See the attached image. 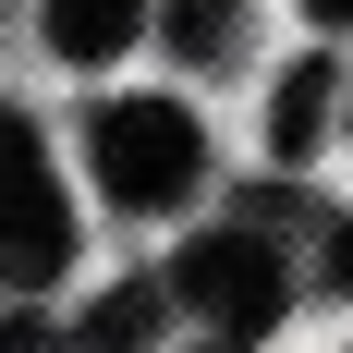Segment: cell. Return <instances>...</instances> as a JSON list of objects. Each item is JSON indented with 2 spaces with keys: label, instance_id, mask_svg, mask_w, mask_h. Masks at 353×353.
<instances>
[{
  "label": "cell",
  "instance_id": "6da1fadb",
  "mask_svg": "<svg viewBox=\"0 0 353 353\" xmlns=\"http://www.w3.org/2000/svg\"><path fill=\"white\" fill-rule=\"evenodd\" d=\"M73 268V195L49 171V146H37L25 110H0V281L12 292H49Z\"/></svg>",
  "mask_w": 353,
  "mask_h": 353
},
{
  "label": "cell",
  "instance_id": "7a4b0ae2",
  "mask_svg": "<svg viewBox=\"0 0 353 353\" xmlns=\"http://www.w3.org/2000/svg\"><path fill=\"white\" fill-rule=\"evenodd\" d=\"M85 146H98V183L122 195V208H183L195 171H208V146H195V110H183V98H110L98 122H85Z\"/></svg>",
  "mask_w": 353,
  "mask_h": 353
},
{
  "label": "cell",
  "instance_id": "3957f363",
  "mask_svg": "<svg viewBox=\"0 0 353 353\" xmlns=\"http://www.w3.org/2000/svg\"><path fill=\"white\" fill-rule=\"evenodd\" d=\"M171 292L195 305V317L219 329V353H244L256 329L281 317V244L256 232V219H232V232H208V244H183V268H171Z\"/></svg>",
  "mask_w": 353,
  "mask_h": 353
},
{
  "label": "cell",
  "instance_id": "277c9868",
  "mask_svg": "<svg viewBox=\"0 0 353 353\" xmlns=\"http://www.w3.org/2000/svg\"><path fill=\"white\" fill-rule=\"evenodd\" d=\"M146 37V0H49V49L61 61H110Z\"/></svg>",
  "mask_w": 353,
  "mask_h": 353
},
{
  "label": "cell",
  "instance_id": "5b68a950",
  "mask_svg": "<svg viewBox=\"0 0 353 353\" xmlns=\"http://www.w3.org/2000/svg\"><path fill=\"white\" fill-rule=\"evenodd\" d=\"M317 122H329V61H292L281 98H268V146H281V159H305V146H317Z\"/></svg>",
  "mask_w": 353,
  "mask_h": 353
},
{
  "label": "cell",
  "instance_id": "8992f818",
  "mask_svg": "<svg viewBox=\"0 0 353 353\" xmlns=\"http://www.w3.org/2000/svg\"><path fill=\"white\" fill-rule=\"evenodd\" d=\"M146 329H159V292H146V281H122L98 317H85V353H134Z\"/></svg>",
  "mask_w": 353,
  "mask_h": 353
},
{
  "label": "cell",
  "instance_id": "52a82bcc",
  "mask_svg": "<svg viewBox=\"0 0 353 353\" xmlns=\"http://www.w3.org/2000/svg\"><path fill=\"white\" fill-rule=\"evenodd\" d=\"M171 37L208 61V49H232V0H171Z\"/></svg>",
  "mask_w": 353,
  "mask_h": 353
},
{
  "label": "cell",
  "instance_id": "ba28073f",
  "mask_svg": "<svg viewBox=\"0 0 353 353\" xmlns=\"http://www.w3.org/2000/svg\"><path fill=\"white\" fill-rule=\"evenodd\" d=\"M329 281L353 292V219H341V232H329Z\"/></svg>",
  "mask_w": 353,
  "mask_h": 353
},
{
  "label": "cell",
  "instance_id": "9c48e42d",
  "mask_svg": "<svg viewBox=\"0 0 353 353\" xmlns=\"http://www.w3.org/2000/svg\"><path fill=\"white\" fill-rule=\"evenodd\" d=\"M305 12H317V25H353V0H305Z\"/></svg>",
  "mask_w": 353,
  "mask_h": 353
}]
</instances>
